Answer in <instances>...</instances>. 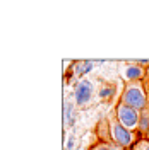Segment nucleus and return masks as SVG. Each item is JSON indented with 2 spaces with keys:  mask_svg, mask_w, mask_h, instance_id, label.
Here are the masks:
<instances>
[{
  "mask_svg": "<svg viewBox=\"0 0 149 150\" xmlns=\"http://www.w3.org/2000/svg\"><path fill=\"white\" fill-rule=\"evenodd\" d=\"M120 103L130 106L134 109L142 112L149 108V96L148 87L142 82H127L123 87V92L120 96Z\"/></svg>",
  "mask_w": 149,
  "mask_h": 150,
  "instance_id": "1",
  "label": "nucleus"
},
{
  "mask_svg": "<svg viewBox=\"0 0 149 150\" xmlns=\"http://www.w3.org/2000/svg\"><path fill=\"white\" fill-rule=\"evenodd\" d=\"M108 135H110L112 143L118 145V147H122V149H129L132 143H134V133H132V130L125 128V126L117 120V118L110 120Z\"/></svg>",
  "mask_w": 149,
  "mask_h": 150,
  "instance_id": "2",
  "label": "nucleus"
},
{
  "mask_svg": "<svg viewBox=\"0 0 149 150\" xmlns=\"http://www.w3.org/2000/svg\"><path fill=\"white\" fill-rule=\"evenodd\" d=\"M115 118L129 130H135L139 126V118H140V112L137 109H134L130 106L123 103H118L117 108H115Z\"/></svg>",
  "mask_w": 149,
  "mask_h": 150,
  "instance_id": "3",
  "label": "nucleus"
},
{
  "mask_svg": "<svg viewBox=\"0 0 149 150\" xmlns=\"http://www.w3.org/2000/svg\"><path fill=\"white\" fill-rule=\"evenodd\" d=\"M93 82L89 80H79L74 89V101L77 106H84L91 101L93 97Z\"/></svg>",
  "mask_w": 149,
  "mask_h": 150,
  "instance_id": "4",
  "label": "nucleus"
},
{
  "mask_svg": "<svg viewBox=\"0 0 149 150\" xmlns=\"http://www.w3.org/2000/svg\"><path fill=\"white\" fill-rule=\"evenodd\" d=\"M123 77L127 82H142V79L146 77V70L139 67L137 63H130L125 67L123 70Z\"/></svg>",
  "mask_w": 149,
  "mask_h": 150,
  "instance_id": "5",
  "label": "nucleus"
},
{
  "mask_svg": "<svg viewBox=\"0 0 149 150\" xmlns=\"http://www.w3.org/2000/svg\"><path fill=\"white\" fill-rule=\"evenodd\" d=\"M93 68H94V62H91V60H77V62L72 63L70 72L75 77H84L86 74H89Z\"/></svg>",
  "mask_w": 149,
  "mask_h": 150,
  "instance_id": "6",
  "label": "nucleus"
},
{
  "mask_svg": "<svg viewBox=\"0 0 149 150\" xmlns=\"http://www.w3.org/2000/svg\"><path fill=\"white\" fill-rule=\"evenodd\" d=\"M64 118H65V128L74 126V123H75V109H74V104L70 103V101H65Z\"/></svg>",
  "mask_w": 149,
  "mask_h": 150,
  "instance_id": "7",
  "label": "nucleus"
},
{
  "mask_svg": "<svg viewBox=\"0 0 149 150\" xmlns=\"http://www.w3.org/2000/svg\"><path fill=\"white\" fill-rule=\"evenodd\" d=\"M115 94H117V87L113 84H103L100 87V91H98V97L101 101H108V99H112Z\"/></svg>",
  "mask_w": 149,
  "mask_h": 150,
  "instance_id": "8",
  "label": "nucleus"
},
{
  "mask_svg": "<svg viewBox=\"0 0 149 150\" xmlns=\"http://www.w3.org/2000/svg\"><path fill=\"white\" fill-rule=\"evenodd\" d=\"M139 131L144 133V135H149V108L144 109L140 112V118H139Z\"/></svg>",
  "mask_w": 149,
  "mask_h": 150,
  "instance_id": "9",
  "label": "nucleus"
},
{
  "mask_svg": "<svg viewBox=\"0 0 149 150\" xmlns=\"http://www.w3.org/2000/svg\"><path fill=\"white\" fill-rule=\"evenodd\" d=\"M91 150H123V149H122V147H118V145H115V143L100 142V143L93 145V149H91Z\"/></svg>",
  "mask_w": 149,
  "mask_h": 150,
  "instance_id": "10",
  "label": "nucleus"
},
{
  "mask_svg": "<svg viewBox=\"0 0 149 150\" xmlns=\"http://www.w3.org/2000/svg\"><path fill=\"white\" fill-rule=\"evenodd\" d=\"M74 145H75V137L74 135H70V137H69V142H67V150H72L74 149Z\"/></svg>",
  "mask_w": 149,
  "mask_h": 150,
  "instance_id": "11",
  "label": "nucleus"
},
{
  "mask_svg": "<svg viewBox=\"0 0 149 150\" xmlns=\"http://www.w3.org/2000/svg\"><path fill=\"white\" fill-rule=\"evenodd\" d=\"M134 63H137L139 67H142V65H148L149 67V60H135Z\"/></svg>",
  "mask_w": 149,
  "mask_h": 150,
  "instance_id": "12",
  "label": "nucleus"
},
{
  "mask_svg": "<svg viewBox=\"0 0 149 150\" xmlns=\"http://www.w3.org/2000/svg\"><path fill=\"white\" fill-rule=\"evenodd\" d=\"M140 150H149V142L148 140L140 142Z\"/></svg>",
  "mask_w": 149,
  "mask_h": 150,
  "instance_id": "13",
  "label": "nucleus"
},
{
  "mask_svg": "<svg viewBox=\"0 0 149 150\" xmlns=\"http://www.w3.org/2000/svg\"><path fill=\"white\" fill-rule=\"evenodd\" d=\"M146 79H148V82H149V67H148V70H146Z\"/></svg>",
  "mask_w": 149,
  "mask_h": 150,
  "instance_id": "14",
  "label": "nucleus"
},
{
  "mask_svg": "<svg viewBox=\"0 0 149 150\" xmlns=\"http://www.w3.org/2000/svg\"><path fill=\"white\" fill-rule=\"evenodd\" d=\"M146 87H148V96H149V82L146 84Z\"/></svg>",
  "mask_w": 149,
  "mask_h": 150,
  "instance_id": "15",
  "label": "nucleus"
}]
</instances>
